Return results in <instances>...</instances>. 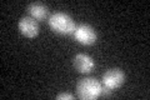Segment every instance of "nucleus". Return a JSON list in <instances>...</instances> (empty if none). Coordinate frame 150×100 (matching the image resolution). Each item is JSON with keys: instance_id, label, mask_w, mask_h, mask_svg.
<instances>
[{"instance_id": "obj_1", "label": "nucleus", "mask_w": 150, "mask_h": 100, "mask_svg": "<svg viewBox=\"0 0 150 100\" xmlns=\"http://www.w3.org/2000/svg\"><path fill=\"white\" fill-rule=\"evenodd\" d=\"M100 82L95 78H84L76 84V94L83 100H94L101 95Z\"/></svg>"}, {"instance_id": "obj_2", "label": "nucleus", "mask_w": 150, "mask_h": 100, "mask_svg": "<svg viewBox=\"0 0 150 100\" xmlns=\"http://www.w3.org/2000/svg\"><path fill=\"white\" fill-rule=\"evenodd\" d=\"M49 26L58 34L69 35L75 30V21L73 18L65 13H54L49 18Z\"/></svg>"}, {"instance_id": "obj_3", "label": "nucleus", "mask_w": 150, "mask_h": 100, "mask_svg": "<svg viewBox=\"0 0 150 100\" xmlns=\"http://www.w3.org/2000/svg\"><path fill=\"white\" fill-rule=\"evenodd\" d=\"M74 38L83 45H93L95 44L98 39V34L93 26L88 25V24H80L75 28L74 30Z\"/></svg>"}, {"instance_id": "obj_4", "label": "nucleus", "mask_w": 150, "mask_h": 100, "mask_svg": "<svg viewBox=\"0 0 150 100\" xmlns=\"http://www.w3.org/2000/svg\"><path fill=\"white\" fill-rule=\"evenodd\" d=\"M124 83H125V74L123 73V70L118 68L109 69L103 74V85H105L110 90L120 88Z\"/></svg>"}, {"instance_id": "obj_5", "label": "nucleus", "mask_w": 150, "mask_h": 100, "mask_svg": "<svg viewBox=\"0 0 150 100\" xmlns=\"http://www.w3.org/2000/svg\"><path fill=\"white\" fill-rule=\"evenodd\" d=\"M19 30L24 36L31 39L39 34V23L31 16H23L19 21Z\"/></svg>"}, {"instance_id": "obj_6", "label": "nucleus", "mask_w": 150, "mask_h": 100, "mask_svg": "<svg viewBox=\"0 0 150 100\" xmlns=\"http://www.w3.org/2000/svg\"><path fill=\"white\" fill-rule=\"evenodd\" d=\"M95 63L88 54H76L74 58V68L81 74H88L94 69Z\"/></svg>"}, {"instance_id": "obj_7", "label": "nucleus", "mask_w": 150, "mask_h": 100, "mask_svg": "<svg viewBox=\"0 0 150 100\" xmlns=\"http://www.w3.org/2000/svg\"><path fill=\"white\" fill-rule=\"evenodd\" d=\"M28 11H29L30 16L34 18L35 20H44V19L48 18L49 15V9L45 4L40 3V1H35L31 3L29 6H28Z\"/></svg>"}, {"instance_id": "obj_8", "label": "nucleus", "mask_w": 150, "mask_h": 100, "mask_svg": "<svg viewBox=\"0 0 150 100\" xmlns=\"http://www.w3.org/2000/svg\"><path fill=\"white\" fill-rule=\"evenodd\" d=\"M58 100H63V99H67V100H73L74 99V95L73 94H68V93H63V94H59L56 96Z\"/></svg>"}]
</instances>
